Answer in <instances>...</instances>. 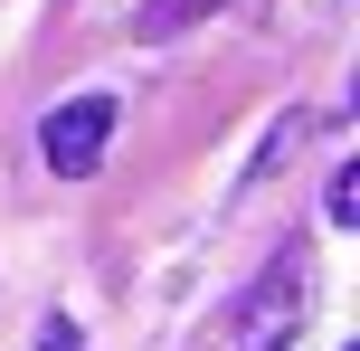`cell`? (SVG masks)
<instances>
[{"mask_svg":"<svg viewBox=\"0 0 360 351\" xmlns=\"http://www.w3.org/2000/svg\"><path fill=\"white\" fill-rule=\"evenodd\" d=\"M105 143H114V95H67V105L38 124V152H48L57 181H86V171L105 162Z\"/></svg>","mask_w":360,"mask_h":351,"instance_id":"1","label":"cell"},{"mask_svg":"<svg viewBox=\"0 0 360 351\" xmlns=\"http://www.w3.org/2000/svg\"><path fill=\"white\" fill-rule=\"evenodd\" d=\"M294 323H304V266H275L266 285H256V314H247V351H285L294 342Z\"/></svg>","mask_w":360,"mask_h":351,"instance_id":"2","label":"cell"},{"mask_svg":"<svg viewBox=\"0 0 360 351\" xmlns=\"http://www.w3.org/2000/svg\"><path fill=\"white\" fill-rule=\"evenodd\" d=\"M199 10H218V0H152V19H143V29H152V38H171V29H190Z\"/></svg>","mask_w":360,"mask_h":351,"instance_id":"3","label":"cell"},{"mask_svg":"<svg viewBox=\"0 0 360 351\" xmlns=\"http://www.w3.org/2000/svg\"><path fill=\"white\" fill-rule=\"evenodd\" d=\"M360 219V171L342 162V171H332V228H351Z\"/></svg>","mask_w":360,"mask_h":351,"instance_id":"4","label":"cell"},{"mask_svg":"<svg viewBox=\"0 0 360 351\" xmlns=\"http://www.w3.org/2000/svg\"><path fill=\"white\" fill-rule=\"evenodd\" d=\"M38 351H86V342H76L67 323H48V333H38Z\"/></svg>","mask_w":360,"mask_h":351,"instance_id":"5","label":"cell"}]
</instances>
